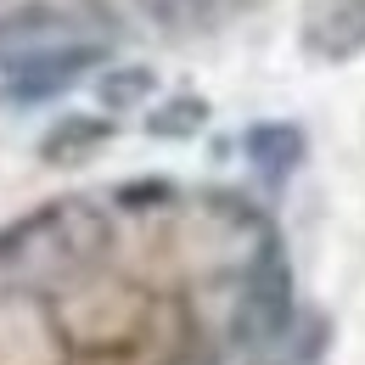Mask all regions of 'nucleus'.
<instances>
[{
	"instance_id": "f257e3e1",
	"label": "nucleus",
	"mask_w": 365,
	"mask_h": 365,
	"mask_svg": "<svg viewBox=\"0 0 365 365\" xmlns=\"http://www.w3.org/2000/svg\"><path fill=\"white\" fill-rule=\"evenodd\" d=\"M292 320V270L281 259V247L264 242L253 253V264L242 270V292H236V309H230V337L242 349H264L287 331Z\"/></svg>"
},
{
	"instance_id": "f03ea898",
	"label": "nucleus",
	"mask_w": 365,
	"mask_h": 365,
	"mask_svg": "<svg viewBox=\"0 0 365 365\" xmlns=\"http://www.w3.org/2000/svg\"><path fill=\"white\" fill-rule=\"evenodd\" d=\"M107 62V51L91 46V40H73V46H46L29 51V56H11L6 62V79H0V101H17V107H34V101H51V96L73 91L91 68Z\"/></svg>"
},
{
	"instance_id": "7ed1b4c3",
	"label": "nucleus",
	"mask_w": 365,
	"mask_h": 365,
	"mask_svg": "<svg viewBox=\"0 0 365 365\" xmlns=\"http://www.w3.org/2000/svg\"><path fill=\"white\" fill-rule=\"evenodd\" d=\"M298 46L326 68H343L365 51V0H304Z\"/></svg>"
},
{
	"instance_id": "20e7f679",
	"label": "nucleus",
	"mask_w": 365,
	"mask_h": 365,
	"mask_svg": "<svg viewBox=\"0 0 365 365\" xmlns=\"http://www.w3.org/2000/svg\"><path fill=\"white\" fill-rule=\"evenodd\" d=\"M242 152H247V169L259 175L264 185H287L298 175L304 152H309V135L287 118H259L242 130Z\"/></svg>"
},
{
	"instance_id": "39448f33",
	"label": "nucleus",
	"mask_w": 365,
	"mask_h": 365,
	"mask_svg": "<svg viewBox=\"0 0 365 365\" xmlns=\"http://www.w3.org/2000/svg\"><path fill=\"white\" fill-rule=\"evenodd\" d=\"M56 34H68V11L51 6V0H23L11 11H0V56H29V51H46Z\"/></svg>"
},
{
	"instance_id": "423d86ee",
	"label": "nucleus",
	"mask_w": 365,
	"mask_h": 365,
	"mask_svg": "<svg viewBox=\"0 0 365 365\" xmlns=\"http://www.w3.org/2000/svg\"><path fill=\"white\" fill-rule=\"evenodd\" d=\"M113 135V124L107 118H91V113H68L46 140H40V158L46 163H79V158H91L101 140Z\"/></svg>"
},
{
	"instance_id": "0eeeda50",
	"label": "nucleus",
	"mask_w": 365,
	"mask_h": 365,
	"mask_svg": "<svg viewBox=\"0 0 365 365\" xmlns=\"http://www.w3.org/2000/svg\"><path fill=\"white\" fill-rule=\"evenodd\" d=\"M158 91V73L146 62H124V68H101L96 73V101L107 113H135L140 101H152Z\"/></svg>"
},
{
	"instance_id": "6e6552de",
	"label": "nucleus",
	"mask_w": 365,
	"mask_h": 365,
	"mask_svg": "<svg viewBox=\"0 0 365 365\" xmlns=\"http://www.w3.org/2000/svg\"><path fill=\"white\" fill-rule=\"evenodd\" d=\"M135 6L169 34H202V29H214L225 17L230 0H135Z\"/></svg>"
},
{
	"instance_id": "1a4fd4ad",
	"label": "nucleus",
	"mask_w": 365,
	"mask_h": 365,
	"mask_svg": "<svg viewBox=\"0 0 365 365\" xmlns=\"http://www.w3.org/2000/svg\"><path fill=\"white\" fill-rule=\"evenodd\" d=\"M202 124H208V101L202 96H169L163 107L146 113V135H158V140H191Z\"/></svg>"
},
{
	"instance_id": "9d476101",
	"label": "nucleus",
	"mask_w": 365,
	"mask_h": 365,
	"mask_svg": "<svg viewBox=\"0 0 365 365\" xmlns=\"http://www.w3.org/2000/svg\"><path fill=\"white\" fill-rule=\"evenodd\" d=\"M163 197H175V185H169V180H140V185H124V191H118L124 208H158Z\"/></svg>"
}]
</instances>
